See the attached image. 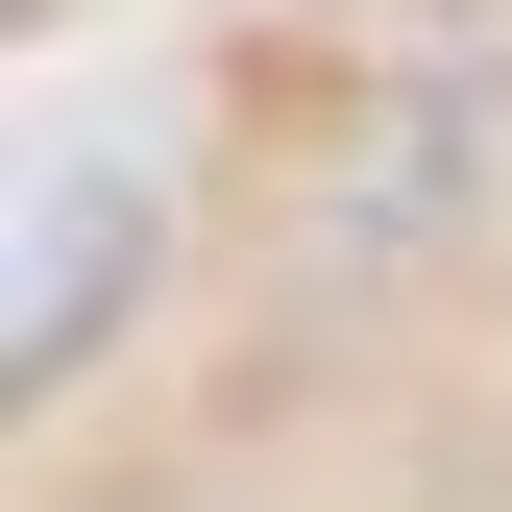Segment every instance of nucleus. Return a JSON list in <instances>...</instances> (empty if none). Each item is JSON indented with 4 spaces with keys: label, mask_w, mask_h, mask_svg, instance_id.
Returning <instances> with one entry per match:
<instances>
[{
    "label": "nucleus",
    "mask_w": 512,
    "mask_h": 512,
    "mask_svg": "<svg viewBox=\"0 0 512 512\" xmlns=\"http://www.w3.org/2000/svg\"><path fill=\"white\" fill-rule=\"evenodd\" d=\"M0 25H49V0H0Z\"/></svg>",
    "instance_id": "obj_2"
},
{
    "label": "nucleus",
    "mask_w": 512,
    "mask_h": 512,
    "mask_svg": "<svg viewBox=\"0 0 512 512\" xmlns=\"http://www.w3.org/2000/svg\"><path fill=\"white\" fill-rule=\"evenodd\" d=\"M147 244H171V196H147L122 147H0V415L147 293Z\"/></svg>",
    "instance_id": "obj_1"
}]
</instances>
